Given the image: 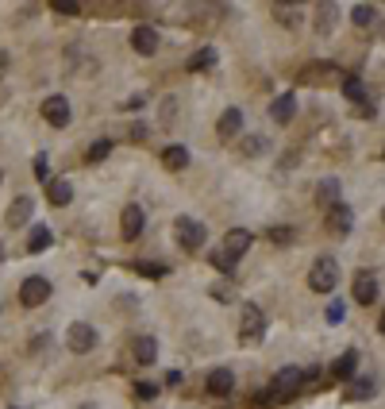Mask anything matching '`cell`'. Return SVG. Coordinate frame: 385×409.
<instances>
[{"label":"cell","mask_w":385,"mask_h":409,"mask_svg":"<svg viewBox=\"0 0 385 409\" xmlns=\"http://www.w3.org/2000/svg\"><path fill=\"white\" fill-rule=\"evenodd\" d=\"M301 390H305V371L301 367H282L274 374V382H270V402H289Z\"/></svg>","instance_id":"cell-1"},{"label":"cell","mask_w":385,"mask_h":409,"mask_svg":"<svg viewBox=\"0 0 385 409\" xmlns=\"http://www.w3.org/2000/svg\"><path fill=\"white\" fill-rule=\"evenodd\" d=\"M339 286V263L332 255H320L313 267H308V290L313 293H332Z\"/></svg>","instance_id":"cell-2"},{"label":"cell","mask_w":385,"mask_h":409,"mask_svg":"<svg viewBox=\"0 0 385 409\" xmlns=\"http://www.w3.org/2000/svg\"><path fill=\"white\" fill-rule=\"evenodd\" d=\"M347 78L335 62H308L305 70H301V85H339V81Z\"/></svg>","instance_id":"cell-3"},{"label":"cell","mask_w":385,"mask_h":409,"mask_svg":"<svg viewBox=\"0 0 385 409\" xmlns=\"http://www.w3.org/2000/svg\"><path fill=\"white\" fill-rule=\"evenodd\" d=\"M266 336V313L258 305H243V321H239V343H262Z\"/></svg>","instance_id":"cell-4"},{"label":"cell","mask_w":385,"mask_h":409,"mask_svg":"<svg viewBox=\"0 0 385 409\" xmlns=\"http://www.w3.org/2000/svg\"><path fill=\"white\" fill-rule=\"evenodd\" d=\"M174 236H177V243H182L185 251H201L204 248V224L193 220V216H177L174 220Z\"/></svg>","instance_id":"cell-5"},{"label":"cell","mask_w":385,"mask_h":409,"mask_svg":"<svg viewBox=\"0 0 385 409\" xmlns=\"http://www.w3.org/2000/svg\"><path fill=\"white\" fill-rule=\"evenodd\" d=\"M65 343H70V351H77V355H85V351L96 348V329L85 321H73L70 329H65Z\"/></svg>","instance_id":"cell-6"},{"label":"cell","mask_w":385,"mask_h":409,"mask_svg":"<svg viewBox=\"0 0 385 409\" xmlns=\"http://www.w3.org/2000/svg\"><path fill=\"white\" fill-rule=\"evenodd\" d=\"M51 298V282H46L43 274H31V278H23V286H20V301L27 309H35V305H43V301Z\"/></svg>","instance_id":"cell-7"},{"label":"cell","mask_w":385,"mask_h":409,"mask_svg":"<svg viewBox=\"0 0 385 409\" xmlns=\"http://www.w3.org/2000/svg\"><path fill=\"white\" fill-rule=\"evenodd\" d=\"M39 112H43V120H46L51 128H65V124H70V101H65L62 93L46 97L43 109H39Z\"/></svg>","instance_id":"cell-8"},{"label":"cell","mask_w":385,"mask_h":409,"mask_svg":"<svg viewBox=\"0 0 385 409\" xmlns=\"http://www.w3.org/2000/svg\"><path fill=\"white\" fill-rule=\"evenodd\" d=\"M143 224H146L143 204H124V212H120V236H124V240H139V236H143Z\"/></svg>","instance_id":"cell-9"},{"label":"cell","mask_w":385,"mask_h":409,"mask_svg":"<svg viewBox=\"0 0 385 409\" xmlns=\"http://www.w3.org/2000/svg\"><path fill=\"white\" fill-rule=\"evenodd\" d=\"M351 293H355L358 305H374V301H378V278H374L370 271H358L355 274V286H351Z\"/></svg>","instance_id":"cell-10"},{"label":"cell","mask_w":385,"mask_h":409,"mask_svg":"<svg viewBox=\"0 0 385 409\" xmlns=\"http://www.w3.org/2000/svg\"><path fill=\"white\" fill-rule=\"evenodd\" d=\"M131 51H139V54L151 59V54L158 51V31H154L151 23H139V28L131 31Z\"/></svg>","instance_id":"cell-11"},{"label":"cell","mask_w":385,"mask_h":409,"mask_svg":"<svg viewBox=\"0 0 385 409\" xmlns=\"http://www.w3.org/2000/svg\"><path fill=\"white\" fill-rule=\"evenodd\" d=\"M204 386H208V394H212V398H232V390H235V374L227 371V367H216V371L208 374V382H204Z\"/></svg>","instance_id":"cell-12"},{"label":"cell","mask_w":385,"mask_h":409,"mask_svg":"<svg viewBox=\"0 0 385 409\" xmlns=\"http://www.w3.org/2000/svg\"><path fill=\"white\" fill-rule=\"evenodd\" d=\"M31 209H35V201H31V197H15L12 204H8L4 224L8 228H27L31 224Z\"/></svg>","instance_id":"cell-13"},{"label":"cell","mask_w":385,"mask_h":409,"mask_svg":"<svg viewBox=\"0 0 385 409\" xmlns=\"http://www.w3.org/2000/svg\"><path fill=\"white\" fill-rule=\"evenodd\" d=\"M251 243H255V236H251L247 228H232V232L224 236V251H227V255H235V259H239V255H247V251H251Z\"/></svg>","instance_id":"cell-14"},{"label":"cell","mask_w":385,"mask_h":409,"mask_svg":"<svg viewBox=\"0 0 385 409\" xmlns=\"http://www.w3.org/2000/svg\"><path fill=\"white\" fill-rule=\"evenodd\" d=\"M243 132V109H224V116L216 120V135L220 139H235Z\"/></svg>","instance_id":"cell-15"},{"label":"cell","mask_w":385,"mask_h":409,"mask_svg":"<svg viewBox=\"0 0 385 409\" xmlns=\"http://www.w3.org/2000/svg\"><path fill=\"white\" fill-rule=\"evenodd\" d=\"M270 116H274L277 124H289V120L297 116V93H282V97H274V104H270Z\"/></svg>","instance_id":"cell-16"},{"label":"cell","mask_w":385,"mask_h":409,"mask_svg":"<svg viewBox=\"0 0 385 409\" xmlns=\"http://www.w3.org/2000/svg\"><path fill=\"white\" fill-rule=\"evenodd\" d=\"M327 228H332L335 236H347L351 228H355V216H351V209L347 204H335V209H327Z\"/></svg>","instance_id":"cell-17"},{"label":"cell","mask_w":385,"mask_h":409,"mask_svg":"<svg viewBox=\"0 0 385 409\" xmlns=\"http://www.w3.org/2000/svg\"><path fill=\"white\" fill-rule=\"evenodd\" d=\"M355 371H358V351L347 348V351H343V355L332 363V374H335L339 382H351V379H355Z\"/></svg>","instance_id":"cell-18"},{"label":"cell","mask_w":385,"mask_h":409,"mask_svg":"<svg viewBox=\"0 0 385 409\" xmlns=\"http://www.w3.org/2000/svg\"><path fill=\"white\" fill-rule=\"evenodd\" d=\"M131 355H135V363L151 367L154 359H158V340H154V336H135V343H131Z\"/></svg>","instance_id":"cell-19"},{"label":"cell","mask_w":385,"mask_h":409,"mask_svg":"<svg viewBox=\"0 0 385 409\" xmlns=\"http://www.w3.org/2000/svg\"><path fill=\"white\" fill-rule=\"evenodd\" d=\"M313 16H316V31H320V35H332V28H335V16H339V8H335L332 0H320V4L313 8Z\"/></svg>","instance_id":"cell-20"},{"label":"cell","mask_w":385,"mask_h":409,"mask_svg":"<svg viewBox=\"0 0 385 409\" xmlns=\"http://www.w3.org/2000/svg\"><path fill=\"white\" fill-rule=\"evenodd\" d=\"M339 178H324L320 185H316V204H320V209H335V204H339Z\"/></svg>","instance_id":"cell-21"},{"label":"cell","mask_w":385,"mask_h":409,"mask_svg":"<svg viewBox=\"0 0 385 409\" xmlns=\"http://www.w3.org/2000/svg\"><path fill=\"white\" fill-rule=\"evenodd\" d=\"M54 243V232L46 224H31V236H27V251L31 255H39V251H46Z\"/></svg>","instance_id":"cell-22"},{"label":"cell","mask_w":385,"mask_h":409,"mask_svg":"<svg viewBox=\"0 0 385 409\" xmlns=\"http://www.w3.org/2000/svg\"><path fill=\"white\" fill-rule=\"evenodd\" d=\"M274 20L282 23V28H297V23L305 20V8L301 4H274Z\"/></svg>","instance_id":"cell-23"},{"label":"cell","mask_w":385,"mask_h":409,"mask_svg":"<svg viewBox=\"0 0 385 409\" xmlns=\"http://www.w3.org/2000/svg\"><path fill=\"white\" fill-rule=\"evenodd\" d=\"M46 201L58 204V209H62V204H70L73 201V185L65 182V178H54V182L46 185Z\"/></svg>","instance_id":"cell-24"},{"label":"cell","mask_w":385,"mask_h":409,"mask_svg":"<svg viewBox=\"0 0 385 409\" xmlns=\"http://www.w3.org/2000/svg\"><path fill=\"white\" fill-rule=\"evenodd\" d=\"M162 166H166V170H185V166H189V151H185L182 143L166 147V151H162Z\"/></svg>","instance_id":"cell-25"},{"label":"cell","mask_w":385,"mask_h":409,"mask_svg":"<svg viewBox=\"0 0 385 409\" xmlns=\"http://www.w3.org/2000/svg\"><path fill=\"white\" fill-rule=\"evenodd\" d=\"M351 23H355V28H374V23H378V8L374 4H355L351 8Z\"/></svg>","instance_id":"cell-26"},{"label":"cell","mask_w":385,"mask_h":409,"mask_svg":"<svg viewBox=\"0 0 385 409\" xmlns=\"http://www.w3.org/2000/svg\"><path fill=\"white\" fill-rule=\"evenodd\" d=\"M374 394H378V390H374V379H351V390H347L351 402H370Z\"/></svg>","instance_id":"cell-27"},{"label":"cell","mask_w":385,"mask_h":409,"mask_svg":"<svg viewBox=\"0 0 385 409\" xmlns=\"http://www.w3.org/2000/svg\"><path fill=\"white\" fill-rule=\"evenodd\" d=\"M343 97H347V101H355V104H366L362 78H355V73H351V78H343Z\"/></svg>","instance_id":"cell-28"},{"label":"cell","mask_w":385,"mask_h":409,"mask_svg":"<svg viewBox=\"0 0 385 409\" xmlns=\"http://www.w3.org/2000/svg\"><path fill=\"white\" fill-rule=\"evenodd\" d=\"M208 263L216 267L220 274H227V278H232V274H235V263H239V259H235V255H227L224 248H216V251H212V255H208Z\"/></svg>","instance_id":"cell-29"},{"label":"cell","mask_w":385,"mask_h":409,"mask_svg":"<svg viewBox=\"0 0 385 409\" xmlns=\"http://www.w3.org/2000/svg\"><path fill=\"white\" fill-rule=\"evenodd\" d=\"M212 66H216V51H212V47H201V51H196L193 59H189V70H193V73L212 70Z\"/></svg>","instance_id":"cell-30"},{"label":"cell","mask_w":385,"mask_h":409,"mask_svg":"<svg viewBox=\"0 0 385 409\" xmlns=\"http://www.w3.org/2000/svg\"><path fill=\"white\" fill-rule=\"evenodd\" d=\"M266 236H270V243H274V248H289V243H293V236H297V232H293L289 224H274Z\"/></svg>","instance_id":"cell-31"},{"label":"cell","mask_w":385,"mask_h":409,"mask_svg":"<svg viewBox=\"0 0 385 409\" xmlns=\"http://www.w3.org/2000/svg\"><path fill=\"white\" fill-rule=\"evenodd\" d=\"M108 154H112V139H96V143H89L85 162H104Z\"/></svg>","instance_id":"cell-32"},{"label":"cell","mask_w":385,"mask_h":409,"mask_svg":"<svg viewBox=\"0 0 385 409\" xmlns=\"http://www.w3.org/2000/svg\"><path fill=\"white\" fill-rule=\"evenodd\" d=\"M131 267H135L143 278H166V267H162V263H146V259H139V263H131Z\"/></svg>","instance_id":"cell-33"},{"label":"cell","mask_w":385,"mask_h":409,"mask_svg":"<svg viewBox=\"0 0 385 409\" xmlns=\"http://www.w3.org/2000/svg\"><path fill=\"white\" fill-rule=\"evenodd\" d=\"M262 151H266V135H247L243 139V154L255 159V154H262Z\"/></svg>","instance_id":"cell-34"},{"label":"cell","mask_w":385,"mask_h":409,"mask_svg":"<svg viewBox=\"0 0 385 409\" xmlns=\"http://www.w3.org/2000/svg\"><path fill=\"white\" fill-rule=\"evenodd\" d=\"M35 178H39L43 185L54 182V178H51V166H46V154H35Z\"/></svg>","instance_id":"cell-35"},{"label":"cell","mask_w":385,"mask_h":409,"mask_svg":"<svg viewBox=\"0 0 385 409\" xmlns=\"http://www.w3.org/2000/svg\"><path fill=\"white\" fill-rule=\"evenodd\" d=\"M154 394H158V386H154V382H135V398H139V402H151Z\"/></svg>","instance_id":"cell-36"},{"label":"cell","mask_w":385,"mask_h":409,"mask_svg":"<svg viewBox=\"0 0 385 409\" xmlns=\"http://www.w3.org/2000/svg\"><path fill=\"white\" fill-rule=\"evenodd\" d=\"M54 12H58V16H77L81 12V4H73V0H54Z\"/></svg>","instance_id":"cell-37"},{"label":"cell","mask_w":385,"mask_h":409,"mask_svg":"<svg viewBox=\"0 0 385 409\" xmlns=\"http://www.w3.org/2000/svg\"><path fill=\"white\" fill-rule=\"evenodd\" d=\"M212 298H216L220 305H227V301H232V282H220V286H212Z\"/></svg>","instance_id":"cell-38"},{"label":"cell","mask_w":385,"mask_h":409,"mask_svg":"<svg viewBox=\"0 0 385 409\" xmlns=\"http://www.w3.org/2000/svg\"><path fill=\"white\" fill-rule=\"evenodd\" d=\"M174 109H177V101H174V97H166V101H162V124H174Z\"/></svg>","instance_id":"cell-39"},{"label":"cell","mask_w":385,"mask_h":409,"mask_svg":"<svg viewBox=\"0 0 385 409\" xmlns=\"http://www.w3.org/2000/svg\"><path fill=\"white\" fill-rule=\"evenodd\" d=\"M343 317H347V309H343V301H332V305H327V321H332V324H339Z\"/></svg>","instance_id":"cell-40"},{"label":"cell","mask_w":385,"mask_h":409,"mask_svg":"<svg viewBox=\"0 0 385 409\" xmlns=\"http://www.w3.org/2000/svg\"><path fill=\"white\" fill-rule=\"evenodd\" d=\"M127 135L135 139V143H143V139H146V124H131V128H127Z\"/></svg>","instance_id":"cell-41"},{"label":"cell","mask_w":385,"mask_h":409,"mask_svg":"<svg viewBox=\"0 0 385 409\" xmlns=\"http://www.w3.org/2000/svg\"><path fill=\"white\" fill-rule=\"evenodd\" d=\"M378 329H381V332H385V309H381V321H378Z\"/></svg>","instance_id":"cell-42"},{"label":"cell","mask_w":385,"mask_h":409,"mask_svg":"<svg viewBox=\"0 0 385 409\" xmlns=\"http://www.w3.org/2000/svg\"><path fill=\"white\" fill-rule=\"evenodd\" d=\"M0 259H4V243H0Z\"/></svg>","instance_id":"cell-43"},{"label":"cell","mask_w":385,"mask_h":409,"mask_svg":"<svg viewBox=\"0 0 385 409\" xmlns=\"http://www.w3.org/2000/svg\"><path fill=\"white\" fill-rule=\"evenodd\" d=\"M81 409H96V405H81Z\"/></svg>","instance_id":"cell-44"},{"label":"cell","mask_w":385,"mask_h":409,"mask_svg":"<svg viewBox=\"0 0 385 409\" xmlns=\"http://www.w3.org/2000/svg\"><path fill=\"white\" fill-rule=\"evenodd\" d=\"M381 220H385V209H381Z\"/></svg>","instance_id":"cell-45"},{"label":"cell","mask_w":385,"mask_h":409,"mask_svg":"<svg viewBox=\"0 0 385 409\" xmlns=\"http://www.w3.org/2000/svg\"><path fill=\"white\" fill-rule=\"evenodd\" d=\"M12 409H20V405H12Z\"/></svg>","instance_id":"cell-46"},{"label":"cell","mask_w":385,"mask_h":409,"mask_svg":"<svg viewBox=\"0 0 385 409\" xmlns=\"http://www.w3.org/2000/svg\"><path fill=\"white\" fill-rule=\"evenodd\" d=\"M381 159H385V151H381Z\"/></svg>","instance_id":"cell-47"}]
</instances>
